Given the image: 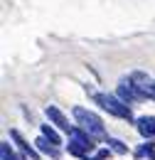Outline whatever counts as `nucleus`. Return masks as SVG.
I'll return each instance as SVG.
<instances>
[{
	"label": "nucleus",
	"mask_w": 155,
	"mask_h": 160,
	"mask_svg": "<svg viewBox=\"0 0 155 160\" xmlns=\"http://www.w3.org/2000/svg\"><path fill=\"white\" fill-rule=\"evenodd\" d=\"M72 113H74V118H77L79 128H84L91 138H106L103 121L98 118L96 113H91V111H86V108H81V106H74V108H72Z\"/></svg>",
	"instance_id": "f257e3e1"
},
{
	"label": "nucleus",
	"mask_w": 155,
	"mask_h": 160,
	"mask_svg": "<svg viewBox=\"0 0 155 160\" xmlns=\"http://www.w3.org/2000/svg\"><path fill=\"white\" fill-rule=\"evenodd\" d=\"M91 150H94V138H91L84 128H77V126H74L72 133H69V153L86 160Z\"/></svg>",
	"instance_id": "f03ea898"
},
{
	"label": "nucleus",
	"mask_w": 155,
	"mask_h": 160,
	"mask_svg": "<svg viewBox=\"0 0 155 160\" xmlns=\"http://www.w3.org/2000/svg\"><path fill=\"white\" fill-rule=\"evenodd\" d=\"M94 99H96V103L101 106V108H106L108 113H113V116H118V118H133V113H131V108L123 103L121 99H116V96H108V94H94Z\"/></svg>",
	"instance_id": "7ed1b4c3"
},
{
	"label": "nucleus",
	"mask_w": 155,
	"mask_h": 160,
	"mask_svg": "<svg viewBox=\"0 0 155 160\" xmlns=\"http://www.w3.org/2000/svg\"><path fill=\"white\" fill-rule=\"evenodd\" d=\"M44 113H47V118L52 121V123H54L57 128H62V131H67V133H72V128H74V126H69V121L64 118V113L59 111L57 106H47V108H44Z\"/></svg>",
	"instance_id": "20e7f679"
},
{
	"label": "nucleus",
	"mask_w": 155,
	"mask_h": 160,
	"mask_svg": "<svg viewBox=\"0 0 155 160\" xmlns=\"http://www.w3.org/2000/svg\"><path fill=\"white\" fill-rule=\"evenodd\" d=\"M118 99L123 101V103H131V101H138L140 96L136 94V89H133L131 81H121V86H118Z\"/></svg>",
	"instance_id": "39448f33"
},
{
	"label": "nucleus",
	"mask_w": 155,
	"mask_h": 160,
	"mask_svg": "<svg viewBox=\"0 0 155 160\" xmlns=\"http://www.w3.org/2000/svg\"><path fill=\"white\" fill-rule=\"evenodd\" d=\"M10 138L15 140L20 148H22V153H25V155H27L30 160H37V158H39V153L35 150V148H32V145H30V143H25V140H22V136H20L18 131H10Z\"/></svg>",
	"instance_id": "423d86ee"
},
{
	"label": "nucleus",
	"mask_w": 155,
	"mask_h": 160,
	"mask_svg": "<svg viewBox=\"0 0 155 160\" xmlns=\"http://www.w3.org/2000/svg\"><path fill=\"white\" fill-rule=\"evenodd\" d=\"M138 131L145 136V138H153L155 136V118H138Z\"/></svg>",
	"instance_id": "0eeeda50"
},
{
	"label": "nucleus",
	"mask_w": 155,
	"mask_h": 160,
	"mask_svg": "<svg viewBox=\"0 0 155 160\" xmlns=\"http://www.w3.org/2000/svg\"><path fill=\"white\" fill-rule=\"evenodd\" d=\"M35 145H37L39 153H44V155H52V158H57V155H59V150H57V148H52V145H49V140L44 138V136L35 140Z\"/></svg>",
	"instance_id": "6e6552de"
},
{
	"label": "nucleus",
	"mask_w": 155,
	"mask_h": 160,
	"mask_svg": "<svg viewBox=\"0 0 155 160\" xmlns=\"http://www.w3.org/2000/svg\"><path fill=\"white\" fill-rule=\"evenodd\" d=\"M42 136H44V138L49 140L52 145H62V138L57 136V131H54L52 126H42Z\"/></svg>",
	"instance_id": "1a4fd4ad"
},
{
	"label": "nucleus",
	"mask_w": 155,
	"mask_h": 160,
	"mask_svg": "<svg viewBox=\"0 0 155 160\" xmlns=\"http://www.w3.org/2000/svg\"><path fill=\"white\" fill-rule=\"evenodd\" d=\"M108 145H111V150L118 153V155H126V153H128L126 143H121V140H116V138H108Z\"/></svg>",
	"instance_id": "9d476101"
},
{
	"label": "nucleus",
	"mask_w": 155,
	"mask_h": 160,
	"mask_svg": "<svg viewBox=\"0 0 155 160\" xmlns=\"http://www.w3.org/2000/svg\"><path fill=\"white\" fill-rule=\"evenodd\" d=\"M150 89H153V99H155V81H153V84H150Z\"/></svg>",
	"instance_id": "9b49d317"
},
{
	"label": "nucleus",
	"mask_w": 155,
	"mask_h": 160,
	"mask_svg": "<svg viewBox=\"0 0 155 160\" xmlns=\"http://www.w3.org/2000/svg\"><path fill=\"white\" fill-rule=\"evenodd\" d=\"M150 158H153V160H155V153H150Z\"/></svg>",
	"instance_id": "f8f14e48"
}]
</instances>
